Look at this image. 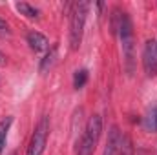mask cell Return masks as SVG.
Wrapping results in <instances>:
<instances>
[{
    "instance_id": "1",
    "label": "cell",
    "mask_w": 157,
    "mask_h": 155,
    "mask_svg": "<svg viewBox=\"0 0 157 155\" xmlns=\"http://www.w3.org/2000/svg\"><path fill=\"white\" fill-rule=\"evenodd\" d=\"M117 29L119 37H121V44H122L124 66H126V71L132 75L133 73V29H132V20L126 13H121Z\"/></svg>"
},
{
    "instance_id": "2",
    "label": "cell",
    "mask_w": 157,
    "mask_h": 155,
    "mask_svg": "<svg viewBox=\"0 0 157 155\" xmlns=\"http://www.w3.org/2000/svg\"><path fill=\"white\" fill-rule=\"evenodd\" d=\"M101 131H102V119L99 115H93L86 124L84 135L78 142L77 155H93L97 142H99V137H101Z\"/></svg>"
},
{
    "instance_id": "3",
    "label": "cell",
    "mask_w": 157,
    "mask_h": 155,
    "mask_svg": "<svg viewBox=\"0 0 157 155\" xmlns=\"http://www.w3.org/2000/svg\"><path fill=\"white\" fill-rule=\"evenodd\" d=\"M86 15H88V2H77L73 6L71 17H70V44H71V49H78V46L82 42Z\"/></svg>"
},
{
    "instance_id": "4",
    "label": "cell",
    "mask_w": 157,
    "mask_h": 155,
    "mask_svg": "<svg viewBox=\"0 0 157 155\" xmlns=\"http://www.w3.org/2000/svg\"><path fill=\"white\" fill-rule=\"evenodd\" d=\"M48 135H49V117H40L39 124L31 135L29 146H28V153L26 155H42L46 142H48Z\"/></svg>"
},
{
    "instance_id": "5",
    "label": "cell",
    "mask_w": 157,
    "mask_h": 155,
    "mask_svg": "<svg viewBox=\"0 0 157 155\" xmlns=\"http://www.w3.org/2000/svg\"><path fill=\"white\" fill-rule=\"evenodd\" d=\"M143 66L148 77H155L157 75V42L148 40L144 44V51H143Z\"/></svg>"
},
{
    "instance_id": "6",
    "label": "cell",
    "mask_w": 157,
    "mask_h": 155,
    "mask_svg": "<svg viewBox=\"0 0 157 155\" xmlns=\"http://www.w3.org/2000/svg\"><path fill=\"white\" fill-rule=\"evenodd\" d=\"M121 131H119L117 126H113L108 133V141H106V146H104V153L102 155H119V148H121Z\"/></svg>"
},
{
    "instance_id": "7",
    "label": "cell",
    "mask_w": 157,
    "mask_h": 155,
    "mask_svg": "<svg viewBox=\"0 0 157 155\" xmlns=\"http://www.w3.org/2000/svg\"><path fill=\"white\" fill-rule=\"evenodd\" d=\"M28 44H29V47H31L35 53L46 51V49L49 47L48 39H46L42 33H39V31H29V33H28Z\"/></svg>"
},
{
    "instance_id": "8",
    "label": "cell",
    "mask_w": 157,
    "mask_h": 155,
    "mask_svg": "<svg viewBox=\"0 0 157 155\" xmlns=\"http://www.w3.org/2000/svg\"><path fill=\"white\" fill-rule=\"evenodd\" d=\"M144 130L146 131H152V133L157 131V104L154 108H150L146 117H144Z\"/></svg>"
},
{
    "instance_id": "9",
    "label": "cell",
    "mask_w": 157,
    "mask_h": 155,
    "mask_svg": "<svg viewBox=\"0 0 157 155\" xmlns=\"http://www.w3.org/2000/svg\"><path fill=\"white\" fill-rule=\"evenodd\" d=\"M15 7H17V11H20V15H24V17H28V18H37V17H39V9L33 7V6L28 4V2H17Z\"/></svg>"
},
{
    "instance_id": "10",
    "label": "cell",
    "mask_w": 157,
    "mask_h": 155,
    "mask_svg": "<svg viewBox=\"0 0 157 155\" xmlns=\"http://www.w3.org/2000/svg\"><path fill=\"white\" fill-rule=\"evenodd\" d=\"M13 119L7 117L0 122V153L4 152V146H6V137H7V131H9V126H11Z\"/></svg>"
},
{
    "instance_id": "11",
    "label": "cell",
    "mask_w": 157,
    "mask_h": 155,
    "mask_svg": "<svg viewBox=\"0 0 157 155\" xmlns=\"http://www.w3.org/2000/svg\"><path fill=\"white\" fill-rule=\"evenodd\" d=\"M55 59H57V47H53V49L44 57V60H42V64H40V73L48 71V70L55 64Z\"/></svg>"
},
{
    "instance_id": "12",
    "label": "cell",
    "mask_w": 157,
    "mask_h": 155,
    "mask_svg": "<svg viewBox=\"0 0 157 155\" xmlns=\"http://www.w3.org/2000/svg\"><path fill=\"white\" fill-rule=\"evenodd\" d=\"M86 80H88V71H86V70H78V71H75V77H73V86H75L77 89H80V88L86 84Z\"/></svg>"
},
{
    "instance_id": "13",
    "label": "cell",
    "mask_w": 157,
    "mask_h": 155,
    "mask_svg": "<svg viewBox=\"0 0 157 155\" xmlns=\"http://www.w3.org/2000/svg\"><path fill=\"white\" fill-rule=\"evenodd\" d=\"M9 24L4 18H0V37H9Z\"/></svg>"
},
{
    "instance_id": "14",
    "label": "cell",
    "mask_w": 157,
    "mask_h": 155,
    "mask_svg": "<svg viewBox=\"0 0 157 155\" xmlns=\"http://www.w3.org/2000/svg\"><path fill=\"white\" fill-rule=\"evenodd\" d=\"M4 60H6V59H4V55L0 53V64H4Z\"/></svg>"
}]
</instances>
